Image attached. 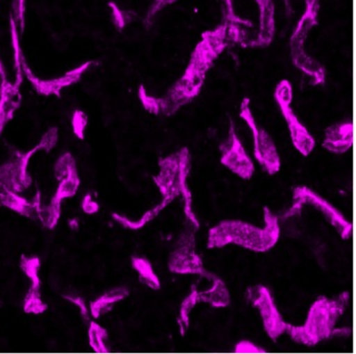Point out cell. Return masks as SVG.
Returning <instances> with one entry per match:
<instances>
[{"label": "cell", "mask_w": 356, "mask_h": 354, "mask_svg": "<svg viewBox=\"0 0 356 354\" xmlns=\"http://www.w3.org/2000/svg\"><path fill=\"white\" fill-rule=\"evenodd\" d=\"M264 228L238 220H222L212 227L208 232V249H218L230 243L258 253L272 249L280 237V225L278 218L268 207L264 208Z\"/></svg>", "instance_id": "cell-1"}, {"label": "cell", "mask_w": 356, "mask_h": 354, "mask_svg": "<svg viewBox=\"0 0 356 354\" xmlns=\"http://www.w3.org/2000/svg\"><path fill=\"white\" fill-rule=\"evenodd\" d=\"M351 300L349 291H343L335 300L318 297L310 306L305 323L302 326L287 324L285 333L295 343L308 347L329 339L333 335L335 323L345 312L346 306L351 305Z\"/></svg>", "instance_id": "cell-2"}, {"label": "cell", "mask_w": 356, "mask_h": 354, "mask_svg": "<svg viewBox=\"0 0 356 354\" xmlns=\"http://www.w3.org/2000/svg\"><path fill=\"white\" fill-rule=\"evenodd\" d=\"M189 172L191 154L184 147L159 160V174L154 176L153 180L165 199L172 202L176 198L182 197L185 216L195 229H199L200 223L193 211V197L187 183Z\"/></svg>", "instance_id": "cell-3"}, {"label": "cell", "mask_w": 356, "mask_h": 354, "mask_svg": "<svg viewBox=\"0 0 356 354\" xmlns=\"http://www.w3.org/2000/svg\"><path fill=\"white\" fill-rule=\"evenodd\" d=\"M304 205H312L324 214L331 226L337 229L341 239L351 241L353 237L354 227L351 220H347L339 210L331 205L327 200L314 193L307 186H299L293 193V205L286 216H293L301 211Z\"/></svg>", "instance_id": "cell-4"}, {"label": "cell", "mask_w": 356, "mask_h": 354, "mask_svg": "<svg viewBox=\"0 0 356 354\" xmlns=\"http://www.w3.org/2000/svg\"><path fill=\"white\" fill-rule=\"evenodd\" d=\"M248 299L261 316L264 331L273 341L284 335L289 323L285 322L277 307L272 291L264 284H256L248 291Z\"/></svg>", "instance_id": "cell-5"}, {"label": "cell", "mask_w": 356, "mask_h": 354, "mask_svg": "<svg viewBox=\"0 0 356 354\" xmlns=\"http://www.w3.org/2000/svg\"><path fill=\"white\" fill-rule=\"evenodd\" d=\"M168 270L175 274L200 275L210 280L214 277L204 268L203 259L195 252V237L189 233L182 235L178 245L170 254Z\"/></svg>", "instance_id": "cell-6"}, {"label": "cell", "mask_w": 356, "mask_h": 354, "mask_svg": "<svg viewBox=\"0 0 356 354\" xmlns=\"http://www.w3.org/2000/svg\"><path fill=\"white\" fill-rule=\"evenodd\" d=\"M241 116L245 120L248 126L253 132L254 155H255L258 163L270 176L276 175L280 170L281 160L274 141L266 131L258 128L251 112H250L249 107L245 104L241 108Z\"/></svg>", "instance_id": "cell-7"}, {"label": "cell", "mask_w": 356, "mask_h": 354, "mask_svg": "<svg viewBox=\"0 0 356 354\" xmlns=\"http://www.w3.org/2000/svg\"><path fill=\"white\" fill-rule=\"evenodd\" d=\"M38 151L37 145L26 153L14 151L12 159L0 166V189L19 193L29 188L32 184V178L28 172L29 162Z\"/></svg>", "instance_id": "cell-8"}, {"label": "cell", "mask_w": 356, "mask_h": 354, "mask_svg": "<svg viewBox=\"0 0 356 354\" xmlns=\"http://www.w3.org/2000/svg\"><path fill=\"white\" fill-rule=\"evenodd\" d=\"M95 61L85 62L82 65L74 68V70H70V72H66L63 76L59 77V78L51 79V80H41V79H39L38 77L32 72L26 60L24 62V64H22V70H24V74L26 77V79H28L29 82L32 84L35 90H36L39 95H43V97L55 95V97H61V92L63 89L67 88V87L80 82L83 74H86L89 68L95 65Z\"/></svg>", "instance_id": "cell-9"}, {"label": "cell", "mask_w": 356, "mask_h": 354, "mask_svg": "<svg viewBox=\"0 0 356 354\" xmlns=\"http://www.w3.org/2000/svg\"><path fill=\"white\" fill-rule=\"evenodd\" d=\"M222 157L220 163L230 170L233 174L237 175L243 180H250L255 172L253 161L248 155L243 143L236 136L234 128L231 124L228 140L220 147Z\"/></svg>", "instance_id": "cell-10"}, {"label": "cell", "mask_w": 356, "mask_h": 354, "mask_svg": "<svg viewBox=\"0 0 356 354\" xmlns=\"http://www.w3.org/2000/svg\"><path fill=\"white\" fill-rule=\"evenodd\" d=\"M289 101L291 99H279L281 109H282L283 115L289 124V132H291V141L301 155L308 156L314 149L316 141L314 137L308 133L305 127L301 124L296 118L295 114L291 112L289 107Z\"/></svg>", "instance_id": "cell-11"}, {"label": "cell", "mask_w": 356, "mask_h": 354, "mask_svg": "<svg viewBox=\"0 0 356 354\" xmlns=\"http://www.w3.org/2000/svg\"><path fill=\"white\" fill-rule=\"evenodd\" d=\"M22 99L19 86L9 82L7 77L0 79V135L19 109Z\"/></svg>", "instance_id": "cell-12"}, {"label": "cell", "mask_w": 356, "mask_h": 354, "mask_svg": "<svg viewBox=\"0 0 356 354\" xmlns=\"http://www.w3.org/2000/svg\"><path fill=\"white\" fill-rule=\"evenodd\" d=\"M323 147L327 151L335 154L351 151L354 147V129L352 124L345 122L327 129Z\"/></svg>", "instance_id": "cell-13"}, {"label": "cell", "mask_w": 356, "mask_h": 354, "mask_svg": "<svg viewBox=\"0 0 356 354\" xmlns=\"http://www.w3.org/2000/svg\"><path fill=\"white\" fill-rule=\"evenodd\" d=\"M41 202L40 191L37 193L33 201H28L24 198L20 197L17 193L7 191V189H0V204L17 212L20 216H26V218H36V208L38 203Z\"/></svg>", "instance_id": "cell-14"}, {"label": "cell", "mask_w": 356, "mask_h": 354, "mask_svg": "<svg viewBox=\"0 0 356 354\" xmlns=\"http://www.w3.org/2000/svg\"><path fill=\"white\" fill-rule=\"evenodd\" d=\"M129 291L126 287H118L106 291L101 297L97 298L90 303V312L93 318L99 319V316L109 312L113 307L114 304L122 301L124 298L128 297Z\"/></svg>", "instance_id": "cell-15"}, {"label": "cell", "mask_w": 356, "mask_h": 354, "mask_svg": "<svg viewBox=\"0 0 356 354\" xmlns=\"http://www.w3.org/2000/svg\"><path fill=\"white\" fill-rule=\"evenodd\" d=\"M212 287L208 291L199 293L200 302H205L216 308H224L230 304V293L222 279L214 276Z\"/></svg>", "instance_id": "cell-16"}, {"label": "cell", "mask_w": 356, "mask_h": 354, "mask_svg": "<svg viewBox=\"0 0 356 354\" xmlns=\"http://www.w3.org/2000/svg\"><path fill=\"white\" fill-rule=\"evenodd\" d=\"M132 266L138 273L139 280L149 289L158 291L161 287L159 277L154 271L151 262L147 258L133 256Z\"/></svg>", "instance_id": "cell-17"}, {"label": "cell", "mask_w": 356, "mask_h": 354, "mask_svg": "<svg viewBox=\"0 0 356 354\" xmlns=\"http://www.w3.org/2000/svg\"><path fill=\"white\" fill-rule=\"evenodd\" d=\"M170 203H172V201L163 198V201H162L161 203L158 204L156 207L152 208L149 211L145 212V214L141 216L140 220H136V222L129 220L126 216H120V214H116V212L112 214V218H113V220H116V222L120 223L124 228L130 229V230H139V229L143 228L147 223L153 220Z\"/></svg>", "instance_id": "cell-18"}, {"label": "cell", "mask_w": 356, "mask_h": 354, "mask_svg": "<svg viewBox=\"0 0 356 354\" xmlns=\"http://www.w3.org/2000/svg\"><path fill=\"white\" fill-rule=\"evenodd\" d=\"M10 28H11V40L12 47L14 51V63H15V82L14 84L17 86H22L24 82V70H22V64L26 61L24 51H22V45H20L19 33H18V26L14 20L13 16L10 17Z\"/></svg>", "instance_id": "cell-19"}, {"label": "cell", "mask_w": 356, "mask_h": 354, "mask_svg": "<svg viewBox=\"0 0 356 354\" xmlns=\"http://www.w3.org/2000/svg\"><path fill=\"white\" fill-rule=\"evenodd\" d=\"M59 182V186H58L57 191L51 199V203L61 204L62 201L66 198H72L76 195L81 184L78 170L74 168Z\"/></svg>", "instance_id": "cell-20"}, {"label": "cell", "mask_w": 356, "mask_h": 354, "mask_svg": "<svg viewBox=\"0 0 356 354\" xmlns=\"http://www.w3.org/2000/svg\"><path fill=\"white\" fill-rule=\"evenodd\" d=\"M199 291H197V287L193 285L191 287V291L184 300L180 306V312H179L178 323L180 325L181 335H184L187 329L189 328V316L191 312H193V307L199 303Z\"/></svg>", "instance_id": "cell-21"}, {"label": "cell", "mask_w": 356, "mask_h": 354, "mask_svg": "<svg viewBox=\"0 0 356 354\" xmlns=\"http://www.w3.org/2000/svg\"><path fill=\"white\" fill-rule=\"evenodd\" d=\"M36 216L42 223L43 226L49 229H55L61 218V204L51 203L43 205L38 203L36 208Z\"/></svg>", "instance_id": "cell-22"}, {"label": "cell", "mask_w": 356, "mask_h": 354, "mask_svg": "<svg viewBox=\"0 0 356 354\" xmlns=\"http://www.w3.org/2000/svg\"><path fill=\"white\" fill-rule=\"evenodd\" d=\"M108 331L97 322H90L88 329L89 345L91 349L97 353H107L109 351L106 341H107Z\"/></svg>", "instance_id": "cell-23"}, {"label": "cell", "mask_w": 356, "mask_h": 354, "mask_svg": "<svg viewBox=\"0 0 356 354\" xmlns=\"http://www.w3.org/2000/svg\"><path fill=\"white\" fill-rule=\"evenodd\" d=\"M40 266V259L37 256H34V257H26V255L22 256L20 268L26 275V277L30 279L31 282H32L31 287H34V289H41V285H42V281H41L40 277H39Z\"/></svg>", "instance_id": "cell-24"}, {"label": "cell", "mask_w": 356, "mask_h": 354, "mask_svg": "<svg viewBox=\"0 0 356 354\" xmlns=\"http://www.w3.org/2000/svg\"><path fill=\"white\" fill-rule=\"evenodd\" d=\"M49 305L45 303L41 297V291L39 289L30 287V291L26 293L24 299V310L26 314H41L47 312Z\"/></svg>", "instance_id": "cell-25"}, {"label": "cell", "mask_w": 356, "mask_h": 354, "mask_svg": "<svg viewBox=\"0 0 356 354\" xmlns=\"http://www.w3.org/2000/svg\"><path fill=\"white\" fill-rule=\"evenodd\" d=\"M76 168V162L74 156L70 153H64L61 157L58 159L55 166V177L58 181H61L65 178L72 170Z\"/></svg>", "instance_id": "cell-26"}, {"label": "cell", "mask_w": 356, "mask_h": 354, "mask_svg": "<svg viewBox=\"0 0 356 354\" xmlns=\"http://www.w3.org/2000/svg\"><path fill=\"white\" fill-rule=\"evenodd\" d=\"M87 124H88V118L86 113L82 110H76L72 114V126L74 134L81 140L85 138Z\"/></svg>", "instance_id": "cell-27"}, {"label": "cell", "mask_w": 356, "mask_h": 354, "mask_svg": "<svg viewBox=\"0 0 356 354\" xmlns=\"http://www.w3.org/2000/svg\"><path fill=\"white\" fill-rule=\"evenodd\" d=\"M108 6L111 9V16L114 26L118 28V30H122L132 20V13L124 11V10L120 9L118 5L112 3V1L111 3H108Z\"/></svg>", "instance_id": "cell-28"}, {"label": "cell", "mask_w": 356, "mask_h": 354, "mask_svg": "<svg viewBox=\"0 0 356 354\" xmlns=\"http://www.w3.org/2000/svg\"><path fill=\"white\" fill-rule=\"evenodd\" d=\"M58 140H59V130L54 127V128L49 129V131L43 135L37 147H38L39 151L42 150V151L49 152L57 145Z\"/></svg>", "instance_id": "cell-29"}, {"label": "cell", "mask_w": 356, "mask_h": 354, "mask_svg": "<svg viewBox=\"0 0 356 354\" xmlns=\"http://www.w3.org/2000/svg\"><path fill=\"white\" fill-rule=\"evenodd\" d=\"M26 0H14L13 13H12V16L22 33L24 32V24H26Z\"/></svg>", "instance_id": "cell-30"}, {"label": "cell", "mask_w": 356, "mask_h": 354, "mask_svg": "<svg viewBox=\"0 0 356 354\" xmlns=\"http://www.w3.org/2000/svg\"><path fill=\"white\" fill-rule=\"evenodd\" d=\"M63 298L67 300V301L74 303V305L78 306V307L80 308L81 314H82L83 318H84L85 320H88L89 310L88 308H87L86 302H85V299L82 296L74 293V291H67V293H64Z\"/></svg>", "instance_id": "cell-31"}, {"label": "cell", "mask_w": 356, "mask_h": 354, "mask_svg": "<svg viewBox=\"0 0 356 354\" xmlns=\"http://www.w3.org/2000/svg\"><path fill=\"white\" fill-rule=\"evenodd\" d=\"M234 350L236 353L257 354L264 353V352H266L264 348L259 347V346L254 344L253 341H245V339L238 341V343L235 345Z\"/></svg>", "instance_id": "cell-32"}, {"label": "cell", "mask_w": 356, "mask_h": 354, "mask_svg": "<svg viewBox=\"0 0 356 354\" xmlns=\"http://www.w3.org/2000/svg\"><path fill=\"white\" fill-rule=\"evenodd\" d=\"M82 209L86 214H95L99 212V205L93 200L92 193H88L83 198Z\"/></svg>", "instance_id": "cell-33"}, {"label": "cell", "mask_w": 356, "mask_h": 354, "mask_svg": "<svg viewBox=\"0 0 356 354\" xmlns=\"http://www.w3.org/2000/svg\"><path fill=\"white\" fill-rule=\"evenodd\" d=\"M70 227L72 230H79V218H74L70 220Z\"/></svg>", "instance_id": "cell-34"}, {"label": "cell", "mask_w": 356, "mask_h": 354, "mask_svg": "<svg viewBox=\"0 0 356 354\" xmlns=\"http://www.w3.org/2000/svg\"><path fill=\"white\" fill-rule=\"evenodd\" d=\"M7 77V72H6L5 65H3V62L0 60V79L6 78Z\"/></svg>", "instance_id": "cell-35"}]
</instances>
